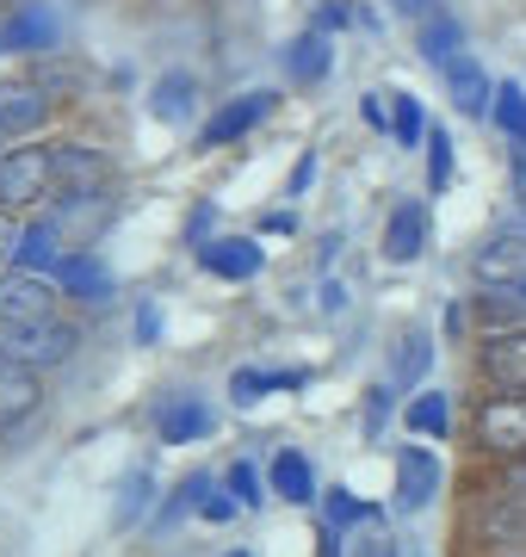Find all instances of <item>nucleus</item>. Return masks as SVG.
Returning a JSON list of instances; mask_svg holds the SVG:
<instances>
[{"label": "nucleus", "instance_id": "obj_18", "mask_svg": "<svg viewBox=\"0 0 526 557\" xmlns=\"http://www.w3.org/2000/svg\"><path fill=\"white\" fill-rule=\"evenodd\" d=\"M192 106H199V81H192V75H162V81H155L149 112H155L162 124H186V119H192Z\"/></svg>", "mask_w": 526, "mask_h": 557}, {"label": "nucleus", "instance_id": "obj_32", "mask_svg": "<svg viewBox=\"0 0 526 557\" xmlns=\"http://www.w3.org/2000/svg\"><path fill=\"white\" fill-rule=\"evenodd\" d=\"M353 520H372V508H365L360 496H347V490H335V496H328V527H353Z\"/></svg>", "mask_w": 526, "mask_h": 557}, {"label": "nucleus", "instance_id": "obj_31", "mask_svg": "<svg viewBox=\"0 0 526 557\" xmlns=\"http://www.w3.org/2000/svg\"><path fill=\"white\" fill-rule=\"evenodd\" d=\"M223 483H229V496L242 502V508H261V502H266L261 478H254V465H242V458H236V465H229V478H223Z\"/></svg>", "mask_w": 526, "mask_h": 557}, {"label": "nucleus", "instance_id": "obj_29", "mask_svg": "<svg viewBox=\"0 0 526 557\" xmlns=\"http://www.w3.org/2000/svg\"><path fill=\"white\" fill-rule=\"evenodd\" d=\"M390 131H397V143H427L422 106L409 100V94H390Z\"/></svg>", "mask_w": 526, "mask_h": 557}, {"label": "nucleus", "instance_id": "obj_1", "mask_svg": "<svg viewBox=\"0 0 526 557\" xmlns=\"http://www.w3.org/2000/svg\"><path fill=\"white\" fill-rule=\"evenodd\" d=\"M75 341H82V329L62 317L32 322V329H0V359H13L25 372H43V366H62V359L75 354Z\"/></svg>", "mask_w": 526, "mask_h": 557}, {"label": "nucleus", "instance_id": "obj_26", "mask_svg": "<svg viewBox=\"0 0 526 557\" xmlns=\"http://www.w3.org/2000/svg\"><path fill=\"white\" fill-rule=\"evenodd\" d=\"M489 119L502 124L514 143H526V94L514 87V81H508V87H496V112H489Z\"/></svg>", "mask_w": 526, "mask_h": 557}, {"label": "nucleus", "instance_id": "obj_13", "mask_svg": "<svg viewBox=\"0 0 526 557\" xmlns=\"http://www.w3.org/2000/svg\"><path fill=\"white\" fill-rule=\"evenodd\" d=\"M43 112H50V94H43V87H25V81L0 87V143L32 137V131L43 124Z\"/></svg>", "mask_w": 526, "mask_h": 557}, {"label": "nucleus", "instance_id": "obj_42", "mask_svg": "<svg viewBox=\"0 0 526 557\" xmlns=\"http://www.w3.org/2000/svg\"><path fill=\"white\" fill-rule=\"evenodd\" d=\"M521 298H526V285H521Z\"/></svg>", "mask_w": 526, "mask_h": 557}, {"label": "nucleus", "instance_id": "obj_24", "mask_svg": "<svg viewBox=\"0 0 526 557\" xmlns=\"http://www.w3.org/2000/svg\"><path fill=\"white\" fill-rule=\"evenodd\" d=\"M459 44H465V32H459V20H427L422 25V57L434 62V69H452V62L465 57V50H459Z\"/></svg>", "mask_w": 526, "mask_h": 557}, {"label": "nucleus", "instance_id": "obj_20", "mask_svg": "<svg viewBox=\"0 0 526 557\" xmlns=\"http://www.w3.org/2000/svg\"><path fill=\"white\" fill-rule=\"evenodd\" d=\"M273 496H285L291 508H304L316 496V471H310L304 453H279L273 458Z\"/></svg>", "mask_w": 526, "mask_h": 557}, {"label": "nucleus", "instance_id": "obj_15", "mask_svg": "<svg viewBox=\"0 0 526 557\" xmlns=\"http://www.w3.org/2000/svg\"><path fill=\"white\" fill-rule=\"evenodd\" d=\"M105 218H112V199H105V193H57V205H50V223H57L62 242H68V230L93 236Z\"/></svg>", "mask_w": 526, "mask_h": 557}, {"label": "nucleus", "instance_id": "obj_8", "mask_svg": "<svg viewBox=\"0 0 526 557\" xmlns=\"http://www.w3.org/2000/svg\"><path fill=\"white\" fill-rule=\"evenodd\" d=\"M434 490H440V458L427 453V446H403L397 453V508L415 515V508L434 502Z\"/></svg>", "mask_w": 526, "mask_h": 557}, {"label": "nucleus", "instance_id": "obj_4", "mask_svg": "<svg viewBox=\"0 0 526 557\" xmlns=\"http://www.w3.org/2000/svg\"><path fill=\"white\" fill-rule=\"evenodd\" d=\"M477 278H484L489 292H514V285H526V223H514V230H496V236L477 248Z\"/></svg>", "mask_w": 526, "mask_h": 557}, {"label": "nucleus", "instance_id": "obj_17", "mask_svg": "<svg viewBox=\"0 0 526 557\" xmlns=\"http://www.w3.org/2000/svg\"><path fill=\"white\" fill-rule=\"evenodd\" d=\"M298 384H310V372H261V366H242V372L229 379V397H236V409H254L261 397H273V391H298Z\"/></svg>", "mask_w": 526, "mask_h": 557}, {"label": "nucleus", "instance_id": "obj_5", "mask_svg": "<svg viewBox=\"0 0 526 557\" xmlns=\"http://www.w3.org/2000/svg\"><path fill=\"white\" fill-rule=\"evenodd\" d=\"M477 366H484V379L496 384L502 397H526V329L489 335L484 354H477Z\"/></svg>", "mask_w": 526, "mask_h": 557}, {"label": "nucleus", "instance_id": "obj_21", "mask_svg": "<svg viewBox=\"0 0 526 557\" xmlns=\"http://www.w3.org/2000/svg\"><path fill=\"white\" fill-rule=\"evenodd\" d=\"M211 434V409H204L199 397H180L162 409V440L167 446H186V440H204Z\"/></svg>", "mask_w": 526, "mask_h": 557}, {"label": "nucleus", "instance_id": "obj_10", "mask_svg": "<svg viewBox=\"0 0 526 557\" xmlns=\"http://www.w3.org/2000/svg\"><path fill=\"white\" fill-rule=\"evenodd\" d=\"M38 372H25V366H13V359H0V434H13L20 421L38 416Z\"/></svg>", "mask_w": 526, "mask_h": 557}, {"label": "nucleus", "instance_id": "obj_27", "mask_svg": "<svg viewBox=\"0 0 526 557\" xmlns=\"http://www.w3.org/2000/svg\"><path fill=\"white\" fill-rule=\"evenodd\" d=\"M446 186H452V137L434 124L427 131V193H446Z\"/></svg>", "mask_w": 526, "mask_h": 557}, {"label": "nucleus", "instance_id": "obj_35", "mask_svg": "<svg viewBox=\"0 0 526 557\" xmlns=\"http://www.w3.org/2000/svg\"><path fill=\"white\" fill-rule=\"evenodd\" d=\"M353 557H397V539H390V533H378V527H372V533H365V539H353Z\"/></svg>", "mask_w": 526, "mask_h": 557}, {"label": "nucleus", "instance_id": "obj_11", "mask_svg": "<svg viewBox=\"0 0 526 557\" xmlns=\"http://www.w3.org/2000/svg\"><path fill=\"white\" fill-rule=\"evenodd\" d=\"M446 94H452V106H459L465 119L496 112V81L484 75V62H477V57H459L452 69H446Z\"/></svg>", "mask_w": 526, "mask_h": 557}, {"label": "nucleus", "instance_id": "obj_41", "mask_svg": "<svg viewBox=\"0 0 526 557\" xmlns=\"http://www.w3.org/2000/svg\"><path fill=\"white\" fill-rule=\"evenodd\" d=\"M229 557H248V552H229Z\"/></svg>", "mask_w": 526, "mask_h": 557}, {"label": "nucleus", "instance_id": "obj_28", "mask_svg": "<svg viewBox=\"0 0 526 557\" xmlns=\"http://www.w3.org/2000/svg\"><path fill=\"white\" fill-rule=\"evenodd\" d=\"M390 416H397V397H390V384H372V391H365V416H360L365 440H385Z\"/></svg>", "mask_w": 526, "mask_h": 557}, {"label": "nucleus", "instance_id": "obj_34", "mask_svg": "<svg viewBox=\"0 0 526 557\" xmlns=\"http://www.w3.org/2000/svg\"><path fill=\"white\" fill-rule=\"evenodd\" d=\"M142 508H149V478H130L124 483V502H118V520L142 515Z\"/></svg>", "mask_w": 526, "mask_h": 557}, {"label": "nucleus", "instance_id": "obj_25", "mask_svg": "<svg viewBox=\"0 0 526 557\" xmlns=\"http://www.w3.org/2000/svg\"><path fill=\"white\" fill-rule=\"evenodd\" d=\"M446 421H452V403H446V391H422V397L409 403V428L415 434H446Z\"/></svg>", "mask_w": 526, "mask_h": 557}, {"label": "nucleus", "instance_id": "obj_12", "mask_svg": "<svg viewBox=\"0 0 526 557\" xmlns=\"http://www.w3.org/2000/svg\"><path fill=\"white\" fill-rule=\"evenodd\" d=\"M57 267H62V236H57V223H50V218L25 223V230H20V248H13V273L57 278Z\"/></svg>", "mask_w": 526, "mask_h": 557}, {"label": "nucleus", "instance_id": "obj_37", "mask_svg": "<svg viewBox=\"0 0 526 557\" xmlns=\"http://www.w3.org/2000/svg\"><path fill=\"white\" fill-rule=\"evenodd\" d=\"M13 248H20V230H13V218H7V211H0V255L13 260Z\"/></svg>", "mask_w": 526, "mask_h": 557}, {"label": "nucleus", "instance_id": "obj_22", "mask_svg": "<svg viewBox=\"0 0 526 557\" xmlns=\"http://www.w3.org/2000/svg\"><path fill=\"white\" fill-rule=\"evenodd\" d=\"M328 62H335V44L328 38H298L285 50V75L298 81V87H316L328 75Z\"/></svg>", "mask_w": 526, "mask_h": 557}, {"label": "nucleus", "instance_id": "obj_39", "mask_svg": "<svg viewBox=\"0 0 526 557\" xmlns=\"http://www.w3.org/2000/svg\"><path fill=\"white\" fill-rule=\"evenodd\" d=\"M508 490H514V502H526V458L508 471Z\"/></svg>", "mask_w": 526, "mask_h": 557}, {"label": "nucleus", "instance_id": "obj_36", "mask_svg": "<svg viewBox=\"0 0 526 557\" xmlns=\"http://www.w3.org/2000/svg\"><path fill=\"white\" fill-rule=\"evenodd\" d=\"M261 230H266V236H279V230L291 236V230H298V218H291V211H266V218H261Z\"/></svg>", "mask_w": 526, "mask_h": 557}, {"label": "nucleus", "instance_id": "obj_2", "mask_svg": "<svg viewBox=\"0 0 526 557\" xmlns=\"http://www.w3.org/2000/svg\"><path fill=\"white\" fill-rule=\"evenodd\" d=\"M43 193H57V149H7L0 156V211L38 205Z\"/></svg>", "mask_w": 526, "mask_h": 557}, {"label": "nucleus", "instance_id": "obj_14", "mask_svg": "<svg viewBox=\"0 0 526 557\" xmlns=\"http://www.w3.org/2000/svg\"><path fill=\"white\" fill-rule=\"evenodd\" d=\"M199 260H204V267H211L217 278H254V273L266 267L261 242H248V236H217V242H204Z\"/></svg>", "mask_w": 526, "mask_h": 557}, {"label": "nucleus", "instance_id": "obj_40", "mask_svg": "<svg viewBox=\"0 0 526 557\" xmlns=\"http://www.w3.org/2000/svg\"><path fill=\"white\" fill-rule=\"evenodd\" d=\"M397 7H403V13H427V7H434V0H397Z\"/></svg>", "mask_w": 526, "mask_h": 557}, {"label": "nucleus", "instance_id": "obj_23", "mask_svg": "<svg viewBox=\"0 0 526 557\" xmlns=\"http://www.w3.org/2000/svg\"><path fill=\"white\" fill-rule=\"evenodd\" d=\"M477 533L496 539V545H521V557H526V502H502V508H484Z\"/></svg>", "mask_w": 526, "mask_h": 557}, {"label": "nucleus", "instance_id": "obj_30", "mask_svg": "<svg viewBox=\"0 0 526 557\" xmlns=\"http://www.w3.org/2000/svg\"><path fill=\"white\" fill-rule=\"evenodd\" d=\"M427 354H434V341H427V335H409V341H403V354H397V384H422Z\"/></svg>", "mask_w": 526, "mask_h": 557}, {"label": "nucleus", "instance_id": "obj_33", "mask_svg": "<svg viewBox=\"0 0 526 557\" xmlns=\"http://www.w3.org/2000/svg\"><path fill=\"white\" fill-rule=\"evenodd\" d=\"M236 508H242L236 496H223V490H211V478H199V515L204 520H229Z\"/></svg>", "mask_w": 526, "mask_h": 557}, {"label": "nucleus", "instance_id": "obj_19", "mask_svg": "<svg viewBox=\"0 0 526 557\" xmlns=\"http://www.w3.org/2000/svg\"><path fill=\"white\" fill-rule=\"evenodd\" d=\"M422 242H427L422 205H397V211H390V230H385V255L390 260H415L422 255Z\"/></svg>", "mask_w": 526, "mask_h": 557}, {"label": "nucleus", "instance_id": "obj_38", "mask_svg": "<svg viewBox=\"0 0 526 557\" xmlns=\"http://www.w3.org/2000/svg\"><path fill=\"white\" fill-rule=\"evenodd\" d=\"M310 180H316V156H304V161H298V174H291V193H304Z\"/></svg>", "mask_w": 526, "mask_h": 557}, {"label": "nucleus", "instance_id": "obj_9", "mask_svg": "<svg viewBox=\"0 0 526 557\" xmlns=\"http://www.w3.org/2000/svg\"><path fill=\"white\" fill-rule=\"evenodd\" d=\"M273 112V94H248V100H229L217 112V119H204V131H199V149H223V143H236V137H248L254 124Z\"/></svg>", "mask_w": 526, "mask_h": 557}, {"label": "nucleus", "instance_id": "obj_6", "mask_svg": "<svg viewBox=\"0 0 526 557\" xmlns=\"http://www.w3.org/2000/svg\"><path fill=\"white\" fill-rule=\"evenodd\" d=\"M62 44V13L50 0H25L13 7V20L0 25V50H57Z\"/></svg>", "mask_w": 526, "mask_h": 557}, {"label": "nucleus", "instance_id": "obj_7", "mask_svg": "<svg viewBox=\"0 0 526 557\" xmlns=\"http://www.w3.org/2000/svg\"><path fill=\"white\" fill-rule=\"evenodd\" d=\"M477 440L489 453H514L526 458V397H496L477 409Z\"/></svg>", "mask_w": 526, "mask_h": 557}, {"label": "nucleus", "instance_id": "obj_3", "mask_svg": "<svg viewBox=\"0 0 526 557\" xmlns=\"http://www.w3.org/2000/svg\"><path fill=\"white\" fill-rule=\"evenodd\" d=\"M57 278L38 273H7L0 278V329H32V322L57 317Z\"/></svg>", "mask_w": 526, "mask_h": 557}, {"label": "nucleus", "instance_id": "obj_16", "mask_svg": "<svg viewBox=\"0 0 526 557\" xmlns=\"http://www.w3.org/2000/svg\"><path fill=\"white\" fill-rule=\"evenodd\" d=\"M57 285H62L75 304H93V310H100V304H112V273H105L100 260H87V255L62 260V267H57Z\"/></svg>", "mask_w": 526, "mask_h": 557}]
</instances>
